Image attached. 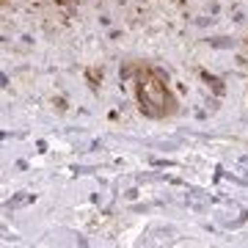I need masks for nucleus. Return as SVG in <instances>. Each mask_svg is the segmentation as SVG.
<instances>
[{"mask_svg":"<svg viewBox=\"0 0 248 248\" xmlns=\"http://www.w3.org/2000/svg\"><path fill=\"white\" fill-rule=\"evenodd\" d=\"M25 202H31V196H25V193H19V196H14L9 202V207H17V204H25Z\"/></svg>","mask_w":248,"mask_h":248,"instance_id":"3","label":"nucleus"},{"mask_svg":"<svg viewBox=\"0 0 248 248\" xmlns=\"http://www.w3.org/2000/svg\"><path fill=\"white\" fill-rule=\"evenodd\" d=\"M210 22H213V17H199V19H196V25H199V28H207Z\"/></svg>","mask_w":248,"mask_h":248,"instance_id":"4","label":"nucleus"},{"mask_svg":"<svg viewBox=\"0 0 248 248\" xmlns=\"http://www.w3.org/2000/svg\"><path fill=\"white\" fill-rule=\"evenodd\" d=\"M210 47H218V50H232L234 47V39H226V36H215V39H207Z\"/></svg>","mask_w":248,"mask_h":248,"instance_id":"1","label":"nucleus"},{"mask_svg":"<svg viewBox=\"0 0 248 248\" xmlns=\"http://www.w3.org/2000/svg\"><path fill=\"white\" fill-rule=\"evenodd\" d=\"M204 80H207V83H210L218 94H223V86H221V80H218V78H213V75H207V72H204Z\"/></svg>","mask_w":248,"mask_h":248,"instance_id":"2","label":"nucleus"}]
</instances>
